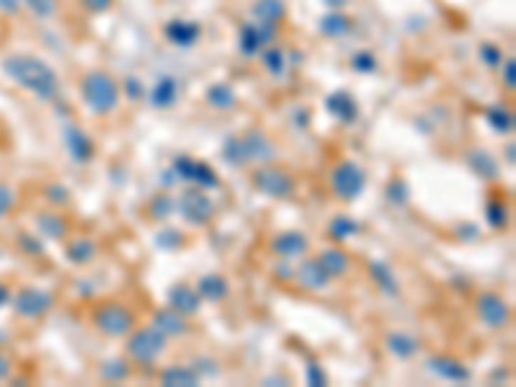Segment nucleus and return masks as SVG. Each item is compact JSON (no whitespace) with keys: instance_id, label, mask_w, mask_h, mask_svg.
I'll return each mask as SVG.
<instances>
[{"instance_id":"1","label":"nucleus","mask_w":516,"mask_h":387,"mask_svg":"<svg viewBox=\"0 0 516 387\" xmlns=\"http://www.w3.org/2000/svg\"><path fill=\"white\" fill-rule=\"evenodd\" d=\"M3 68H6V73L11 75L19 86L36 93L39 98H44V101H52V98H57V93H60L57 73L49 68L44 60H39V57H31V55L8 57Z\"/></svg>"},{"instance_id":"2","label":"nucleus","mask_w":516,"mask_h":387,"mask_svg":"<svg viewBox=\"0 0 516 387\" xmlns=\"http://www.w3.org/2000/svg\"><path fill=\"white\" fill-rule=\"evenodd\" d=\"M225 160L230 165H245V163H272L277 158V145L264 135V132H248L243 137H227L222 148Z\"/></svg>"},{"instance_id":"3","label":"nucleus","mask_w":516,"mask_h":387,"mask_svg":"<svg viewBox=\"0 0 516 387\" xmlns=\"http://www.w3.org/2000/svg\"><path fill=\"white\" fill-rule=\"evenodd\" d=\"M81 93L86 106L98 116L114 111L116 103H119V86H116L114 78H111L109 73H103V70H91V73L83 78Z\"/></svg>"},{"instance_id":"4","label":"nucleus","mask_w":516,"mask_h":387,"mask_svg":"<svg viewBox=\"0 0 516 387\" xmlns=\"http://www.w3.org/2000/svg\"><path fill=\"white\" fill-rule=\"evenodd\" d=\"M165 349H168V336L158 331L155 326H150L132 333L127 339L124 351H127L129 359L137 361V364H153V361H158L163 356Z\"/></svg>"},{"instance_id":"5","label":"nucleus","mask_w":516,"mask_h":387,"mask_svg":"<svg viewBox=\"0 0 516 387\" xmlns=\"http://www.w3.org/2000/svg\"><path fill=\"white\" fill-rule=\"evenodd\" d=\"M135 313L129 310L127 305L122 302H106L93 313V326L109 336V339H122V336H129L135 331Z\"/></svg>"},{"instance_id":"6","label":"nucleus","mask_w":516,"mask_h":387,"mask_svg":"<svg viewBox=\"0 0 516 387\" xmlns=\"http://www.w3.org/2000/svg\"><path fill=\"white\" fill-rule=\"evenodd\" d=\"M253 189H258L266 197L274 199H287L294 194V178L287 170L277 168V165H261L253 170Z\"/></svg>"},{"instance_id":"7","label":"nucleus","mask_w":516,"mask_h":387,"mask_svg":"<svg viewBox=\"0 0 516 387\" xmlns=\"http://www.w3.org/2000/svg\"><path fill=\"white\" fill-rule=\"evenodd\" d=\"M364 184H367L364 181V170L356 163H351V160H341L331 173L333 194L344 199V202H354L364 191Z\"/></svg>"},{"instance_id":"8","label":"nucleus","mask_w":516,"mask_h":387,"mask_svg":"<svg viewBox=\"0 0 516 387\" xmlns=\"http://www.w3.org/2000/svg\"><path fill=\"white\" fill-rule=\"evenodd\" d=\"M176 210L181 212V217L189 225H207L215 215V204L204 191L191 189L176 202Z\"/></svg>"},{"instance_id":"9","label":"nucleus","mask_w":516,"mask_h":387,"mask_svg":"<svg viewBox=\"0 0 516 387\" xmlns=\"http://www.w3.org/2000/svg\"><path fill=\"white\" fill-rule=\"evenodd\" d=\"M173 173L181 176L184 181H191V184L202 186V189H217L220 186V178L217 173L210 168L207 163H197L194 158H186V155H178L173 160Z\"/></svg>"},{"instance_id":"10","label":"nucleus","mask_w":516,"mask_h":387,"mask_svg":"<svg viewBox=\"0 0 516 387\" xmlns=\"http://www.w3.org/2000/svg\"><path fill=\"white\" fill-rule=\"evenodd\" d=\"M478 315H480L483 323L490 328L509 326V320H511L509 305H506L498 294H480V297H478Z\"/></svg>"},{"instance_id":"11","label":"nucleus","mask_w":516,"mask_h":387,"mask_svg":"<svg viewBox=\"0 0 516 387\" xmlns=\"http://www.w3.org/2000/svg\"><path fill=\"white\" fill-rule=\"evenodd\" d=\"M294 277L305 289H313V292H320V289H326L331 284V274L326 272V266L320 264V258H305L297 266Z\"/></svg>"},{"instance_id":"12","label":"nucleus","mask_w":516,"mask_h":387,"mask_svg":"<svg viewBox=\"0 0 516 387\" xmlns=\"http://www.w3.org/2000/svg\"><path fill=\"white\" fill-rule=\"evenodd\" d=\"M52 294L47 292H39V289H24V292L16 297V310L21 315H26V318H39L44 315L52 307Z\"/></svg>"},{"instance_id":"13","label":"nucleus","mask_w":516,"mask_h":387,"mask_svg":"<svg viewBox=\"0 0 516 387\" xmlns=\"http://www.w3.org/2000/svg\"><path fill=\"white\" fill-rule=\"evenodd\" d=\"M272 251L279 253V256L284 258H299L305 256L310 251V240L297 230H287V232H279L277 238L272 243Z\"/></svg>"},{"instance_id":"14","label":"nucleus","mask_w":516,"mask_h":387,"mask_svg":"<svg viewBox=\"0 0 516 387\" xmlns=\"http://www.w3.org/2000/svg\"><path fill=\"white\" fill-rule=\"evenodd\" d=\"M168 302H170V307L178 310L181 315H194V313H199V307H202V294H199L191 284H184V282H181V284L170 287Z\"/></svg>"},{"instance_id":"15","label":"nucleus","mask_w":516,"mask_h":387,"mask_svg":"<svg viewBox=\"0 0 516 387\" xmlns=\"http://www.w3.org/2000/svg\"><path fill=\"white\" fill-rule=\"evenodd\" d=\"M153 326L158 328L165 336H184L189 331V323H186V315H181L178 310L168 307V310H158L153 315Z\"/></svg>"},{"instance_id":"16","label":"nucleus","mask_w":516,"mask_h":387,"mask_svg":"<svg viewBox=\"0 0 516 387\" xmlns=\"http://www.w3.org/2000/svg\"><path fill=\"white\" fill-rule=\"evenodd\" d=\"M428 369L439 374L442 380H449V382L470 380V369L465 367V364H460L457 359H447V356H434V359H428Z\"/></svg>"},{"instance_id":"17","label":"nucleus","mask_w":516,"mask_h":387,"mask_svg":"<svg viewBox=\"0 0 516 387\" xmlns=\"http://www.w3.org/2000/svg\"><path fill=\"white\" fill-rule=\"evenodd\" d=\"M68 150L78 163H88L91 155H93V143H91V137L86 135L83 129L70 127L68 129Z\"/></svg>"},{"instance_id":"18","label":"nucleus","mask_w":516,"mask_h":387,"mask_svg":"<svg viewBox=\"0 0 516 387\" xmlns=\"http://www.w3.org/2000/svg\"><path fill=\"white\" fill-rule=\"evenodd\" d=\"M178 98V83L173 81V78H160V81L155 83V88H153V93H150V103L153 106H158V109H168L170 103H176Z\"/></svg>"},{"instance_id":"19","label":"nucleus","mask_w":516,"mask_h":387,"mask_svg":"<svg viewBox=\"0 0 516 387\" xmlns=\"http://www.w3.org/2000/svg\"><path fill=\"white\" fill-rule=\"evenodd\" d=\"M328 111H331L336 119H344V122H354L356 119V101H354L349 93H333L326 101Z\"/></svg>"},{"instance_id":"20","label":"nucleus","mask_w":516,"mask_h":387,"mask_svg":"<svg viewBox=\"0 0 516 387\" xmlns=\"http://www.w3.org/2000/svg\"><path fill=\"white\" fill-rule=\"evenodd\" d=\"M197 292L204 299H210V302H220V299L227 297V282H225V277H217V274H207V277L199 279Z\"/></svg>"},{"instance_id":"21","label":"nucleus","mask_w":516,"mask_h":387,"mask_svg":"<svg viewBox=\"0 0 516 387\" xmlns=\"http://www.w3.org/2000/svg\"><path fill=\"white\" fill-rule=\"evenodd\" d=\"M468 165L483 178H496L498 176L496 160H493V155H490V153H485V150H470V153H468Z\"/></svg>"},{"instance_id":"22","label":"nucleus","mask_w":516,"mask_h":387,"mask_svg":"<svg viewBox=\"0 0 516 387\" xmlns=\"http://www.w3.org/2000/svg\"><path fill=\"white\" fill-rule=\"evenodd\" d=\"M165 34H168L170 41H176L181 47H189V44H194L199 39V26L197 24H189V21H173V24H168Z\"/></svg>"},{"instance_id":"23","label":"nucleus","mask_w":516,"mask_h":387,"mask_svg":"<svg viewBox=\"0 0 516 387\" xmlns=\"http://www.w3.org/2000/svg\"><path fill=\"white\" fill-rule=\"evenodd\" d=\"M387 349H390V351H393L398 359H411V356L418 351V341L411 339L408 333L395 331V333H390V336H387Z\"/></svg>"},{"instance_id":"24","label":"nucleus","mask_w":516,"mask_h":387,"mask_svg":"<svg viewBox=\"0 0 516 387\" xmlns=\"http://www.w3.org/2000/svg\"><path fill=\"white\" fill-rule=\"evenodd\" d=\"M272 26L266 29H258V26H245L243 29V36H240V47H243L245 55H253L258 49L264 47V41L272 39Z\"/></svg>"},{"instance_id":"25","label":"nucleus","mask_w":516,"mask_h":387,"mask_svg":"<svg viewBox=\"0 0 516 387\" xmlns=\"http://www.w3.org/2000/svg\"><path fill=\"white\" fill-rule=\"evenodd\" d=\"M320 264L326 266V272L331 274V277H344V274L349 272L351 261H349L346 253L339 251V248H328V251H323V256H320Z\"/></svg>"},{"instance_id":"26","label":"nucleus","mask_w":516,"mask_h":387,"mask_svg":"<svg viewBox=\"0 0 516 387\" xmlns=\"http://www.w3.org/2000/svg\"><path fill=\"white\" fill-rule=\"evenodd\" d=\"M160 382L163 385H181V387H189V385H199V374L189 367H170L160 374Z\"/></svg>"},{"instance_id":"27","label":"nucleus","mask_w":516,"mask_h":387,"mask_svg":"<svg viewBox=\"0 0 516 387\" xmlns=\"http://www.w3.org/2000/svg\"><path fill=\"white\" fill-rule=\"evenodd\" d=\"M93 253H96V245L93 240L88 238H75L70 240L68 245V258L73 264H88L91 258H93Z\"/></svg>"},{"instance_id":"28","label":"nucleus","mask_w":516,"mask_h":387,"mask_svg":"<svg viewBox=\"0 0 516 387\" xmlns=\"http://www.w3.org/2000/svg\"><path fill=\"white\" fill-rule=\"evenodd\" d=\"M39 227L47 232L52 240H60L68 235V222H65L60 215H49V212L47 215H39Z\"/></svg>"},{"instance_id":"29","label":"nucleus","mask_w":516,"mask_h":387,"mask_svg":"<svg viewBox=\"0 0 516 387\" xmlns=\"http://www.w3.org/2000/svg\"><path fill=\"white\" fill-rule=\"evenodd\" d=\"M369 272H372L374 282H377L387 294H398V282H395V277L390 274V269H387L382 261H372V264H369Z\"/></svg>"},{"instance_id":"30","label":"nucleus","mask_w":516,"mask_h":387,"mask_svg":"<svg viewBox=\"0 0 516 387\" xmlns=\"http://www.w3.org/2000/svg\"><path fill=\"white\" fill-rule=\"evenodd\" d=\"M253 11H256V16L261 21L274 24V21H279L284 16V3H282V0H258Z\"/></svg>"},{"instance_id":"31","label":"nucleus","mask_w":516,"mask_h":387,"mask_svg":"<svg viewBox=\"0 0 516 387\" xmlns=\"http://www.w3.org/2000/svg\"><path fill=\"white\" fill-rule=\"evenodd\" d=\"M207 101L212 106H217V109H230V106H235V91L230 86H215L207 93Z\"/></svg>"},{"instance_id":"32","label":"nucleus","mask_w":516,"mask_h":387,"mask_svg":"<svg viewBox=\"0 0 516 387\" xmlns=\"http://www.w3.org/2000/svg\"><path fill=\"white\" fill-rule=\"evenodd\" d=\"M320 29L328 36H341L349 31V19L344 14H328L326 19L320 21Z\"/></svg>"},{"instance_id":"33","label":"nucleus","mask_w":516,"mask_h":387,"mask_svg":"<svg viewBox=\"0 0 516 387\" xmlns=\"http://www.w3.org/2000/svg\"><path fill=\"white\" fill-rule=\"evenodd\" d=\"M101 374H103V380L122 382V380H127V377H129V364L124 359H111V361H106V364L101 367Z\"/></svg>"},{"instance_id":"34","label":"nucleus","mask_w":516,"mask_h":387,"mask_svg":"<svg viewBox=\"0 0 516 387\" xmlns=\"http://www.w3.org/2000/svg\"><path fill=\"white\" fill-rule=\"evenodd\" d=\"M176 212V199L170 197H155L150 202V215L155 220H168Z\"/></svg>"},{"instance_id":"35","label":"nucleus","mask_w":516,"mask_h":387,"mask_svg":"<svg viewBox=\"0 0 516 387\" xmlns=\"http://www.w3.org/2000/svg\"><path fill=\"white\" fill-rule=\"evenodd\" d=\"M354 232H359V225L354 222V220L349 217H336L331 225V235L336 240H346L349 235H354Z\"/></svg>"},{"instance_id":"36","label":"nucleus","mask_w":516,"mask_h":387,"mask_svg":"<svg viewBox=\"0 0 516 387\" xmlns=\"http://www.w3.org/2000/svg\"><path fill=\"white\" fill-rule=\"evenodd\" d=\"M488 122L493 124L498 132H511V127H514L511 111H506V109H490L488 111Z\"/></svg>"},{"instance_id":"37","label":"nucleus","mask_w":516,"mask_h":387,"mask_svg":"<svg viewBox=\"0 0 516 387\" xmlns=\"http://www.w3.org/2000/svg\"><path fill=\"white\" fill-rule=\"evenodd\" d=\"M485 217H488V222L493 225V227H506V222H509V212H506L503 204L490 202L488 210H485Z\"/></svg>"},{"instance_id":"38","label":"nucleus","mask_w":516,"mask_h":387,"mask_svg":"<svg viewBox=\"0 0 516 387\" xmlns=\"http://www.w3.org/2000/svg\"><path fill=\"white\" fill-rule=\"evenodd\" d=\"M155 243L160 245V248H165V251H173L178 245H184V235L178 230H163V232H158Z\"/></svg>"},{"instance_id":"39","label":"nucleus","mask_w":516,"mask_h":387,"mask_svg":"<svg viewBox=\"0 0 516 387\" xmlns=\"http://www.w3.org/2000/svg\"><path fill=\"white\" fill-rule=\"evenodd\" d=\"M387 199L393 204H406L408 202V186L403 178H393V184L387 186Z\"/></svg>"},{"instance_id":"40","label":"nucleus","mask_w":516,"mask_h":387,"mask_svg":"<svg viewBox=\"0 0 516 387\" xmlns=\"http://www.w3.org/2000/svg\"><path fill=\"white\" fill-rule=\"evenodd\" d=\"M264 62H266V68L272 70L274 75L284 73V55H282V52H277V49H269V52H264Z\"/></svg>"},{"instance_id":"41","label":"nucleus","mask_w":516,"mask_h":387,"mask_svg":"<svg viewBox=\"0 0 516 387\" xmlns=\"http://www.w3.org/2000/svg\"><path fill=\"white\" fill-rule=\"evenodd\" d=\"M26 3L36 16H41V19L55 14V0H26Z\"/></svg>"},{"instance_id":"42","label":"nucleus","mask_w":516,"mask_h":387,"mask_svg":"<svg viewBox=\"0 0 516 387\" xmlns=\"http://www.w3.org/2000/svg\"><path fill=\"white\" fill-rule=\"evenodd\" d=\"M328 382V377H326V372L320 369V364H315V361H310L307 364V385H326Z\"/></svg>"},{"instance_id":"43","label":"nucleus","mask_w":516,"mask_h":387,"mask_svg":"<svg viewBox=\"0 0 516 387\" xmlns=\"http://www.w3.org/2000/svg\"><path fill=\"white\" fill-rule=\"evenodd\" d=\"M11 207H14V191L0 184V215H6Z\"/></svg>"},{"instance_id":"44","label":"nucleus","mask_w":516,"mask_h":387,"mask_svg":"<svg viewBox=\"0 0 516 387\" xmlns=\"http://www.w3.org/2000/svg\"><path fill=\"white\" fill-rule=\"evenodd\" d=\"M354 68L356 70H374V57L369 55V52H359V55H356V60H354Z\"/></svg>"},{"instance_id":"45","label":"nucleus","mask_w":516,"mask_h":387,"mask_svg":"<svg viewBox=\"0 0 516 387\" xmlns=\"http://www.w3.org/2000/svg\"><path fill=\"white\" fill-rule=\"evenodd\" d=\"M503 83L509 86V91L514 88V60H506V65H503Z\"/></svg>"},{"instance_id":"46","label":"nucleus","mask_w":516,"mask_h":387,"mask_svg":"<svg viewBox=\"0 0 516 387\" xmlns=\"http://www.w3.org/2000/svg\"><path fill=\"white\" fill-rule=\"evenodd\" d=\"M83 3H86V8H88V11H106V8H109L114 0H83Z\"/></svg>"},{"instance_id":"47","label":"nucleus","mask_w":516,"mask_h":387,"mask_svg":"<svg viewBox=\"0 0 516 387\" xmlns=\"http://www.w3.org/2000/svg\"><path fill=\"white\" fill-rule=\"evenodd\" d=\"M483 60H488L490 65H496V62H501V57H498V49L496 47H483Z\"/></svg>"},{"instance_id":"48","label":"nucleus","mask_w":516,"mask_h":387,"mask_svg":"<svg viewBox=\"0 0 516 387\" xmlns=\"http://www.w3.org/2000/svg\"><path fill=\"white\" fill-rule=\"evenodd\" d=\"M127 86H129V98H140V83L129 81Z\"/></svg>"},{"instance_id":"49","label":"nucleus","mask_w":516,"mask_h":387,"mask_svg":"<svg viewBox=\"0 0 516 387\" xmlns=\"http://www.w3.org/2000/svg\"><path fill=\"white\" fill-rule=\"evenodd\" d=\"M6 372H8V359H3V356H0V377H3Z\"/></svg>"}]
</instances>
